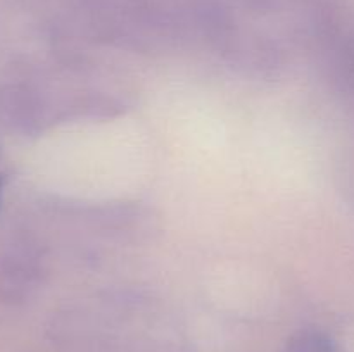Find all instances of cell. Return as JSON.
<instances>
[{"label":"cell","instance_id":"cell-1","mask_svg":"<svg viewBox=\"0 0 354 352\" xmlns=\"http://www.w3.org/2000/svg\"><path fill=\"white\" fill-rule=\"evenodd\" d=\"M330 342L318 333H301L290 344V352H330Z\"/></svg>","mask_w":354,"mask_h":352},{"label":"cell","instance_id":"cell-2","mask_svg":"<svg viewBox=\"0 0 354 352\" xmlns=\"http://www.w3.org/2000/svg\"><path fill=\"white\" fill-rule=\"evenodd\" d=\"M2 192H3V178L0 176V204H2Z\"/></svg>","mask_w":354,"mask_h":352}]
</instances>
